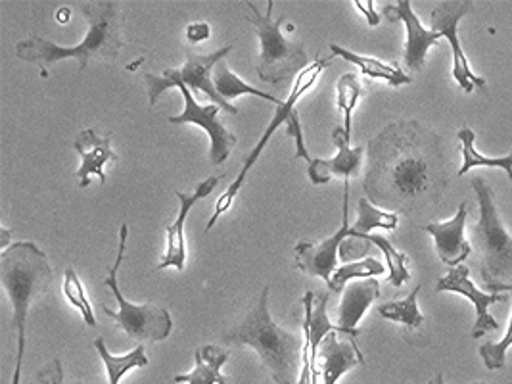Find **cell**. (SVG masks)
Here are the masks:
<instances>
[{"mask_svg":"<svg viewBox=\"0 0 512 384\" xmlns=\"http://www.w3.org/2000/svg\"><path fill=\"white\" fill-rule=\"evenodd\" d=\"M363 189L376 208L415 214L440 202L447 189L442 139L419 121H396L367 144Z\"/></svg>","mask_w":512,"mask_h":384,"instance_id":"cell-1","label":"cell"},{"mask_svg":"<svg viewBox=\"0 0 512 384\" xmlns=\"http://www.w3.org/2000/svg\"><path fill=\"white\" fill-rule=\"evenodd\" d=\"M223 344L254 348L277 384H296L302 365L303 340L296 331L279 327L269 313V287L263 288L246 317L225 335Z\"/></svg>","mask_w":512,"mask_h":384,"instance_id":"cell-2","label":"cell"},{"mask_svg":"<svg viewBox=\"0 0 512 384\" xmlns=\"http://www.w3.org/2000/svg\"><path fill=\"white\" fill-rule=\"evenodd\" d=\"M81 12L89 20V31L79 45L60 47L41 37H29L16 45V56L25 62L39 64L41 68H47L60 60L73 58V60H79L81 70H87L89 62L94 58L114 60L123 47V39L119 33L123 24V14L119 6L116 2H108V0L94 2V4L87 2V4H81Z\"/></svg>","mask_w":512,"mask_h":384,"instance_id":"cell-3","label":"cell"},{"mask_svg":"<svg viewBox=\"0 0 512 384\" xmlns=\"http://www.w3.org/2000/svg\"><path fill=\"white\" fill-rule=\"evenodd\" d=\"M0 281L10 296L14 312L12 325L18 335V356L12 384H20L24 367L27 312L33 298L45 294L52 285V269L47 254L35 242H16L6 252H2Z\"/></svg>","mask_w":512,"mask_h":384,"instance_id":"cell-4","label":"cell"},{"mask_svg":"<svg viewBox=\"0 0 512 384\" xmlns=\"http://www.w3.org/2000/svg\"><path fill=\"white\" fill-rule=\"evenodd\" d=\"M248 8H252L254 16H246L248 22L256 27L257 37L261 43V54L257 60V75L261 81L280 85L294 75H300L303 68H307V54L303 43H292L284 39L282 24L286 22V16H280L279 20L273 18L275 2H267V12L261 14L254 2H246Z\"/></svg>","mask_w":512,"mask_h":384,"instance_id":"cell-5","label":"cell"},{"mask_svg":"<svg viewBox=\"0 0 512 384\" xmlns=\"http://www.w3.org/2000/svg\"><path fill=\"white\" fill-rule=\"evenodd\" d=\"M146 81V91L150 98V106H154L158 102V98L167 91V89H179L185 96V112L181 116H173L169 118V123L173 125H181V123H194L200 125L208 135H210V164L219 166L223 162H227V158L231 156L234 146H236V135L227 131L223 127V123L219 121V106L217 104H208V106H200L194 96L190 93L185 83L179 81L177 70H165L163 77H158L154 73H146L144 75Z\"/></svg>","mask_w":512,"mask_h":384,"instance_id":"cell-6","label":"cell"},{"mask_svg":"<svg viewBox=\"0 0 512 384\" xmlns=\"http://www.w3.org/2000/svg\"><path fill=\"white\" fill-rule=\"evenodd\" d=\"M478 196L480 219L476 223V246L482 252V277L503 281L512 275V237L499 214L495 194L482 177L472 179Z\"/></svg>","mask_w":512,"mask_h":384,"instance_id":"cell-7","label":"cell"},{"mask_svg":"<svg viewBox=\"0 0 512 384\" xmlns=\"http://www.w3.org/2000/svg\"><path fill=\"white\" fill-rule=\"evenodd\" d=\"M127 237H129V225L123 223L119 229V248H117V258L114 265L108 269V277L104 285L112 290L114 298L119 304V312L110 310L108 306H102V312L108 317L117 321V325L127 333L133 340H152V342H162L169 338L173 331V319L165 308L156 306L154 302H146L144 306H135L129 300L123 298L119 285H117V273L119 265L123 262L125 256V246H127Z\"/></svg>","mask_w":512,"mask_h":384,"instance_id":"cell-8","label":"cell"},{"mask_svg":"<svg viewBox=\"0 0 512 384\" xmlns=\"http://www.w3.org/2000/svg\"><path fill=\"white\" fill-rule=\"evenodd\" d=\"M332 58H334V54H330L328 58H317L313 64H309V66H307V70H303V72L296 77V83H294V87H292V95L288 96V100L280 102L279 106H277V114H275V118L271 120L269 127L265 129L263 137H261V139H259V143L254 146V150L246 156L244 166L240 169L238 177L234 179L233 185L227 189V192H223V194H221V198L217 200V204H215V212H213V216L210 217V221H208V225H206V231H211V229H213V225L217 223V219L223 216V214L233 206V200L236 198V194L240 192V189H242V185H244V181H246L248 171L254 168V164L259 160L261 152L265 150V146H267L269 141H271L273 133L279 129L282 123H286L288 116L296 110V102H298V100H300V98H302V96L305 95V93H307L315 83H317L319 75L325 72L326 66H330Z\"/></svg>","mask_w":512,"mask_h":384,"instance_id":"cell-9","label":"cell"},{"mask_svg":"<svg viewBox=\"0 0 512 384\" xmlns=\"http://www.w3.org/2000/svg\"><path fill=\"white\" fill-rule=\"evenodd\" d=\"M470 8V0H445L432 12V31L440 33L443 39L449 41V47L453 52V79L459 83V87L466 95H470L474 87L486 85V79L476 75L472 70L459 41V22L468 14Z\"/></svg>","mask_w":512,"mask_h":384,"instance_id":"cell-10","label":"cell"},{"mask_svg":"<svg viewBox=\"0 0 512 384\" xmlns=\"http://www.w3.org/2000/svg\"><path fill=\"white\" fill-rule=\"evenodd\" d=\"M342 206H344L342 225L330 239L323 240L321 244L300 242L294 248L296 267L309 277H321L326 285H330L332 275L336 273L340 244L350 237V181L344 183V204Z\"/></svg>","mask_w":512,"mask_h":384,"instance_id":"cell-11","label":"cell"},{"mask_svg":"<svg viewBox=\"0 0 512 384\" xmlns=\"http://www.w3.org/2000/svg\"><path fill=\"white\" fill-rule=\"evenodd\" d=\"M436 292H457L466 296L476 308V321L472 327V336L488 335L491 331H499V323L489 315L491 304H505L509 302L507 294L501 292H482L470 281V269L465 264L449 269V273L442 277L436 285Z\"/></svg>","mask_w":512,"mask_h":384,"instance_id":"cell-12","label":"cell"},{"mask_svg":"<svg viewBox=\"0 0 512 384\" xmlns=\"http://www.w3.org/2000/svg\"><path fill=\"white\" fill-rule=\"evenodd\" d=\"M223 177H225V175L204 179L192 194L175 191L177 198L181 200V210H179L177 219L167 225V250H165V254H163L162 262L156 267V271H162V269H167V267H171V265L177 267L179 271H185V262H187V250H185V221H187L190 210L194 208V204L200 202L202 198H208L211 192L215 191V187L221 183Z\"/></svg>","mask_w":512,"mask_h":384,"instance_id":"cell-13","label":"cell"},{"mask_svg":"<svg viewBox=\"0 0 512 384\" xmlns=\"http://www.w3.org/2000/svg\"><path fill=\"white\" fill-rule=\"evenodd\" d=\"M390 22H403L407 27V43H405V66L409 70L419 72L424 68L426 54L432 47H436L443 39L440 33L426 29L420 24L419 16L413 12L409 0H399L396 6H386L384 10Z\"/></svg>","mask_w":512,"mask_h":384,"instance_id":"cell-14","label":"cell"},{"mask_svg":"<svg viewBox=\"0 0 512 384\" xmlns=\"http://www.w3.org/2000/svg\"><path fill=\"white\" fill-rule=\"evenodd\" d=\"M332 141L338 148V154L330 160L317 158L307 168V175L313 185H326L332 179V175H338V177H344V181H350V177L359 175V171H361L363 154L367 152V148H363V146L351 148L350 139L346 137L344 127H336L332 131Z\"/></svg>","mask_w":512,"mask_h":384,"instance_id":"cell-15","label":"cell"},{"mask_svg":"<svg viewBox=\"0 0 512 384\" xmlns=\"http://www.w3.org/2000/svg\"><path fill=\"white\" fill-rule=\"evenodd\" d=\"M466 217H468V204L461 202L453 219L443 223L424 225V231L430 233L434 239L440 260L451 269L463 264L472 252L470 242L465 239Z\"/></svg>","mask_w":512,"mask_h":384,"instance_id":"cell-16","label":"cell"},{"mask_svg":"<svg viewBox=\"0 0 512 384\" xmlns=\"http://www.w3.org/2000/svg\"><path fill=\"white\" fill-rule=\"evenodd\" d=\"M231 50H233V45L219 48L217 52L204 54V56H202V54H188L187 64H185L181 70H177V77H179L181 83L187 85L188 89H192V91H202L204 95L210 96V100H213V104H217L221 110H225V112L236 116V114H238V108L233 106L231 102L223 100L221 95L217 93L213 81H211V72L215 70V66H217L221 60L227 58V54H231Z\"/></svg>","mask_w":512,"mask_h":384,"instance_id":"cell-17","label":"cell"},{"mask_svg":"<svg viewBox=\"0 0 512 384\" xmlns=\"http://www.w3.org/2000/svg\"><path fill=\"white\" fill-rule=\"evenodd\" d=\"M75 150L81 156V168L77 169L75 177L79 181V189H87L93 177L100 179V185H106L104 166L108 162H117V154L112 150L110 137H98L94 129H85L75 139Z\"/></svg>","mask_w":512,"mask_h":384,"instance_id":"cell-18","label":"cell"},{"mask_svg":"<svg viewBox=\"0 0 512 384\" xmlns=\"http://www.w3.org/2000/svg\"><path fill=\"white\" fill-rule=\"evenodd\" d=\"M319 358H321L319 369L323 373L325 384H338L344 373H348L359 365H365V356L355 344V338L340 336V331H330L325 336L319 348Z\"/></svg>","mask_w":512,"mask_h":384,"instance_id":"cell-19","label":"cell"},{"mask_svg":"<svg viewBox=\"0 0 512 384\" xmlns=\"http://www.w3.org/2000/svg\"><path fill=\"white\" fill-rule=\"evenodd\" d=\"M378 296H380V283L374 279H363L357 283H350L346 287L342 294V304L338 310V323H336L344 335L351 338L361 335L357 325Z\"/></svg>","mask_w":512,"mask_h":384,"instance_id":"cell-20","label":"cell"},{"mask_svg":"<svg viewBox=\"0 0 512 384\" xmlns=\"http://www.w3.org/2000/svg\"><path fill=\"white\" fill-rule=\"evenodd\" d=\"M231 354L219 346H202L196 350V367L187 375H177L175 383L188 384H229L227 377L221 375V367L229 361Z\"/></svg>","mask_w":512,"mask_h":384,"instance_id":"cell-21","label":"cell"},{"mask_svg":"<svg viewBox=\"0 0 512 384\" xmlns=\"http://www.w3.org/2000/svg\"><path fill=\"white\" fill-rule=\"evenodd\" d=\"M330 50H332L334 56H340V58H344L346 62H351L353 66H357L365 75H369V77H373V79H384V81H388V83L394 85V87L409 85V83L413 81L407 73L403 72V70H399L396 64H386V62H382V60H378V58L353 54L350 50L338 47V45H330Z\"/></svg>","mask_w":512,"mask_h":384,"instance_id":"cell-22","label":"cell"},{"mask_svg":"<svg viewBox=\"0 0 512 384\" xmlns=\"http://www.w3.org/2000/svg\"><path fill=\"white\" fill-rule=\"evenodd\" d=\"M457 137L461 141V152H463V166L457 171L459 177H463L470 169L474 168H501L507 173V177L511 179L512 183V152L509 156H503V158H488V156L480 154L474 146L476 135L468 125H463L459 129Z\"/></svg>","mask_w":512,"mask_h":384,"instance_id":"cell-23","label":"cell"},{"mask_svg":"<svg viewBox=\"0 0 512 384\" xmlns=\"http://www.w3.org/2000/svg\"><path fill=\"white\" fill-rule=\"evenodd\" d=\"M357 210H359V216H357V221L351 227L350 237L371 235L374 229L394 231L397 223H399V214L388 212V210H378L367 198L359 200Z\"/></svg>","mask_w":512,"mask_h":384,"instance_id":"cell-24","label":"cell"},{"mask_svg":"<svg viewBox=\"0 0 512 384\" xmlns=\"http://www.w3.org/2000/svg\"><path fill=\"white\" fill-rule=\"evenodd\" d=\"M213 73H215L213 85H215V89H217V93L221 95V98L227 100V102H231V100L238 98V96L254 95L257 96V98L269 100V102H273V104H277V106L280 104V100H277L275 96L267 95V93H263V91H257L252 85H248V83H244L240 77H236V75L229 70V66H227L225 60H221V62L215 66Z\"/></svg>","mask_w":512,"mask_h":384,"instance_id":"cell-25","label":"cell"},{"mask_svg":"<svg viewBox=\"0 0 512 384\" xmlns=\"http://www.w3.org/2000/svg\"><path fill=\"white\" fill-rule=\"evenodd\" d=\"M94 348L98 350L100 358L104 361L106 369H108V379L110 384H119L123 375L129 371V369H135V367H146L150 361L146 358V350L144 346H137L133 352H129L127 356H112L104 344V338H96L94 340Z\"/></svg>","mask_w":512,"mask_h":384,"instance_id":"cell-26","label":"cell"},{"mask_svg":"<svg viewBox=\"0 0 512 384\" xmlns=\"http://www.w3.org/2000/svg\"><path fill=\"white\" fill-rule=\"evenodd\" d=\"M420 288L422 285H417L405 300H394L378 306V313L388 321L403 323L409 331L420 329L424 323V315L420 313L419 304H417Z\"/></svg>","mask_w":512,"mask_h":384,"instance_id":"cell-27","label":"cell"},{"mask_svg":"<svg viewBox=\"0 0 512 384\" xmlns=\"http://www.w3.org/2000/svg\"><path fill=\"white\" fill-rule=\"evenodd\" d=\"M363 95V83L355 73H344L336 83V104L344 112V133L351 143V116Z\"/></svg>","mask_w":512,"mask_h":384,"instance_id":"cell-28","label":"cell"},{"mask_svg":"<svg viewBox=\"0 0 512 384\" xmlns=\"http://www.w3.org/2000/svg\"><path fill=\"white\" fill-rule=\"evenodd\" d=\"M382 273H384V265L380 264L376 258H367L363 262L342 265L340 269H336L328 288L336 294H344V290L353 279H373L374 275H382Z\"/></svg>","mask_w":512,"mask_h":384,"instance_id":"cell-29","label":"cell"},{"mask_svg":"<svg viewBox=\"0 0 512 384\" xmlns=\"http://www.w3.org/2000/svg\"><path fill=\"white\" fill-rule=\"evenodd\" d=\"M369 242H373L374 246L384 254L386 258V264L390 269V275H388V281L394 285V287H403L409 279H411V273L407 269V254H401L397 252L396 248L392 246V242L384 237H378V235H363Z\"/></svg>","mask_w":512,"mask_h":384,"instance_id":"cell-30","label":"cell"},{"mask_svg":"<svg viewBox=\"0 0 512 384\" xmlns=\"http://www.w3.org/2000/svg\"><path fill=\"white\" fill-rule=\"evenodd\" d=\"M64 294H66V298L70 300L71 306L81 312L83 319H85V325L96 327L93 308H91V302H89V298H87L85 287H83L81 279L77 277L75 269H71V267H68L66 273H64Z\"/></svg>","mask_w":512,"mask_h":384,"instance_id":"cell-31","label":"cell"},{"mask_svg":"<svg viewBox=\"0 0 512 384\" xmlns=\"http://www.w3.org/2000/svg\"><path fill=\"white\" fill-rule=\"evenodd\" d=\"M512 346V313L511 321H509V329L505 336L499 342H488L484 346H480V358L486 363L489 371L495 369H503L507 363V352Z\"/></svg>","mask_w":512,"mask_h":384,"instance_id":"cell-32","label":"cell"},{"mask_svg":"<svg viewBox=\"0 0 512 384\" xmlns=\"http://www.w3.org/2000/svg\"><path fill=\"white\" fill-rule=\"evenodd\" d=\"M373 246V242H369L365 237H348L340 244L338 258L344 262V265L363 262L369 258Z\"/></svg>","mask_w":512,"mask_h":384,"instance_id":"cell-33","label":"cell"},{"mask_svg":"<svg viewBox=\"0 0 512 384\" xmlns=\"http://www.w3.org/2000/svg\"><path fill=\"white\" fill-rule=\"evenodd\" d=\"M286 133H288V135L294 139V143H296V156H294V158H303V160H307V162L311 164L313 158L309 156V152H307V148H305V143H303L302 123H300L298 110H294V112L288 116V120H286Z\"/></svg>","mask_w":512,"mask_h":384,"instance_id":"cell-34","label":"cell"},{"mask_svg":"<svg viewBox=\"0 0 512 384\" xmlns=\"http://www.w3.org/2000/svg\"><path fill=\"white\" fill-rule=\"evenodd\" d=\"M37 381L41 384H64L62 361L52 360L37 373Z\"/></svg>","mask_w":512,"mask_h":384,"instance_id":"cell-35","label":"cell"},{"mask_svg":"<svg viewBox=\"0 0 512 384\" xmlns=\"http://www.w3.org/2000/svg\"><path fill=\"white\" fill-rule=\"evenodd\" d=\"M211 29L208 24H190L187 27V39L188 43L196 45V43H202L210 37Z\"/></svg>","mask_w":512,"mask_h":384,"instance_id":"cell-36","label":"cell"},{"mask_svg":"<svg viewBox=\"0 0 512 384\" xmlns=\"http://www.w3.org/2000/svg\"><path fill=\"white\" fill-rule=\"evenodd\" d=\"M355 6H357V10L367 18V22H369V25L371 27H376V25L380 24V14L378 12H374V2L373 0H355L353 2Z\"/></svg>","mask_w":512,"mask_h":384,"instance_id":"cell-37","label":"cell"},{"mask_svg":"<svg viewBox=\"0 0 512 384\" xmlns=\"http://www.w3.org/2000/svg\"><path fill=\"white\" fill-rule=\"evenodd\" d=\"M10 237H12V231H8L6 227H0V248H2V252H6V250H8Z\"/></svg>","mask_w":512,"mask_h":384,"instance_id":"cell-38","label":"cell"},{"mask_svg":"<svg viewBox=\"0 0 512 384\" xmlns=\"http://www.w3.org/2000/svg\"><path fill=\"white\" fill-rule=\"evenodd\" d=\"M56 20H58L60 24H66V22L70 20V8H62V10H58Z\"/></svg>","mask_w":512,"mask_h":384,"instance_id":"cell-39","label":"cell"},{"mask_svg":"<svg viewBox=\"0 0 512 384\" xmlns=\"http://www.w3.org/2000/svg\"><path fill=\"white\" fill-rule=\"evenodd\" d=\"M428 384H445V381H443V373H438V375H436V377H434V379H432V381H430V383ZM472 384H486V383H472ZM493 384H497V383H493Z\"/></svg>","mask_w":512,"mask_h":384,"instance_id":"cell-40","label":"cell"},{"mask_svg":"<svg viewBox=\"0 0 512 384\" xmlns=\"http://www.w3.org/2000/svg\"><path fill=\"white\" fill-rule=\"evenodd\" d=\"M75 384H83V383H81V381H77V383H75Z\"/></svg>","mask_w":512,"mask_h":384,"instance_id":"cell-41","label":"cell"},{"mask_svg":"<svg viewBox=\"0 0 512 384\" xmlns=\"http://www.w3.org/2000/svg\"><path fill=\"white\" fill-rule=\"evenodd\" d=\"M401 384H405V381H403V383H401Z\"/></svg>","mask_w":512,"mask_h":384,"instance_id":"cell-42","label":"cell"}]
</instances>
